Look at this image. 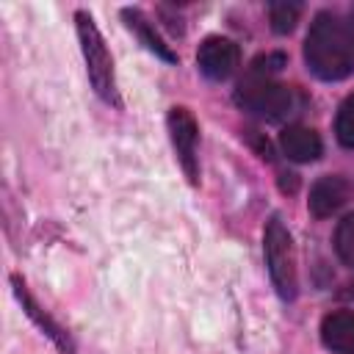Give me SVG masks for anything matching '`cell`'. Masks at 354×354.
I'll return each mask as SVG.
<instances>
[{
	"instance_id": "obj_1",
	"label": "cell",
	"mask_w": 354,
	"mask_h": 354,
	"mask_svg": "<svg viewBox=\"0 0 354 354\" xmlns=\"http://www.w3.org/2000/svg\"><path fill=\"white\" fill-rule=\"evenodd\" d=\"M304 61L321 80H343L354 72V25L321 11L304 39Z\"/></svg>"
},
{
	"instance_id": "obj_2",
	"label": "cell",
	"mask_w": 354,
	"mask_h": 354,
	"mask_svg": "<svg viewBox=\"0 0 354 354\" xmlns=\"http://www.w3.org/2000/svg\"><path fill=\"white\" fill-rule=\"evenodd\" d=\"M77 22V41H80V53L86 61V72L88 80L94 86V91L100 94V100H105L108 105L119 108V91H116V75H113V58L105 47V39L100 33V28L94 25V19L86 11L75 14Z\"/></svg>"
},
{
	"instance_id": "obj_3",
	"label": "cell",
	"mask_w": 354,
	"mask_h": 354,
	"mask_svg": "<svg viewBox=\"0 0 354 354\" xmlns=\"http://www.w3.org/2000/svg\"><path fill=\"white\" fill-rule=\"evenodd\" d=\"M263 252H266V266L271 274V282L279 293V299L293 301L299 293V271H296V249L293 238L285 230V224L274 216L266 224L263 232Z\"/></svg>"
},
{
	"instance_id": "obj_4",
	"label": "cell",
	"mask_w": 354,
	"mask_h": 354,
	"mask_svg": "<svg viewBox=\"0 0 354 354\" xmlns=\"http://www.w3.org/2000/svg\"><path fill=\"white\" fill-rule=\"evenodd\" d=\"M235 102L249 111V113H257L268 122H282L288 113H293L296 108V94L290 86H282V83H271V80H252V83H243L235 94Z\"/></svg>"
},
{
	"instance_id": "obj_5",
	"label": "cell",
	"mask_w": 354,
	"mask_h": 354,
	"mask_svg": "<svg viewBox=\"0 0 354 354\" xmlns=\"http://www.w3.org/2000/svg\"><path fill=\"white\" fill-rule=\"evenodd\" d=\"M166 124H169V136H171L177 160H180L185 177L196 185V183H199V160H196V138H199V127H196V119L191 116L188 108H180V105H177V108L169 111Z\"/></svg>"
},
{
	"instance_id": "obj_6",
	"label": "cell",
	"mask_w": 354,
	"mask_h": 354,
	"mask_svg": "<svg viewBox=\"0 0 354 354\" xmlns=\"http://www.w3.org/2000/svg\"><path fill=\"white\" fill-rule=\"evenodd\" d=\"M238 61H241L238 44L227 36H207L196 53L199 72L210 80H227L238 69Z\"/></svg>"
},
{
	"instance_id": "obj_7",
	"label": "cell",
	"mask_w": 354,
	"mask_h": 354,
	"mask_svg": "<svg viewBox=\"0 0 354 354\" xmlns=\"http://www.w3.org/2000/svg\"><path fill=\"white\" fill-rule=\"evenodd\" d=\"M351 196V185L348 180H343L340 174H326L321 180H315V185L310 188V213L318 218H326L332 213H337Z\"/></svg>"
},
{
	"instance_id": "obj_8",
	"label": "cell",
	"mask_w": 354,
	"mask_h": 354,
	"mask_svg": "<svg viewBox=\"0 0 354 354\" xmlns=\"http://www.w3.org/2000/svg\"><path fill=\"white\" fill-rule=\"evenodd\" d=\"M279 144H282V152H285L290 160H296V163L318 160V158H321V149H324L318 133L310 130V127H301V124L285 127L282 136H279Z\"/></svg>"
},
{
	"instance_id": "obj_9",
	"label": "cell",
	"mask_w": 354,
	"mask_h": 354,
	"mask_svg": "<svg viewBox=\"0 0 354 354\" xmlns=\"http://www.w3.org/2000/svg\"><path fill=\"white\" fill-rule=\"evenodd\" d=\"M321 340L329 351L354 354V313L337 310L321 321Z\"/></svg>"
},
{
	"instance_id": "obj_10",
	"label": "cell",
	"mask_w": 354,
	"mask_h": 354,
	"mask_svg": "<svg viewBox=\"0 0 354 354\" xmlns=\"http://www.w3.org/2000/svg\"><path fill=\"white\" fill-rule=\"evenodd\" d=\"M122 17H124L127 28L141 39V44H144L149 53H155L158 58H163V61H169V64H174V61H177V55L171 53V47L158 36V30L152 28V22H149L141 11H136V8H124V11H122Z\"/></svg>"
},
{
	"instance_id": "obj_11",
	"label": "cell",
	"mask_w": 354,
	"mask_h": 354,
	"mask_svg": "<svg viewBox=\"0 0 354 354\" xmlns=\"http://www.w3.org/2000/svg\"><path fill=\"white\" fill-rule=\"evenodd\" d=\"M11 285H14V293H17L19 304L25 307V313H28V315H30V318H33V321H36V324H39V326H41V329H44V332H47V335H50V337H53V340L61 346V351H64V354H72L69 337H66V335H64V332H61V329H58V326H55V324H53V321H50V318L41 313V310H39V304L30 299V293L25 290V285H22L17 277L11 279Z\"/></svg>"
},
{
	"instance_id": "obj_12",
	"label": "cell",
	"mask_w": 354,
	"mask_h": 354,
	"mask_svg": "<svg viewBox=\"0 0 354 354\" xmlns=\"http://www.w3.org/2000/svg\"><path fill=\"white\" fill-rule=\"evenodd\" d=\"M299 17H301V3L279 0V3H271L268 6V19H271V28L277 33H290L296 28Z\"/></svg>"
},
{
	"instance_id": "obj_13",
	"label": "cell",
	"mask_w": 354,
	"mask_h": 354,
	"mask_svg": "<svg viewBox=\"0 0 354 354\" xmlns=\"http://www.w3.org/2000/svg\"><path fill=\"white\" fill-rule=\"evenodd\" d=\"M335 136L343 147L354 149V91L340 102L337 119H335Z\"/></svg>"
},
{
	"instance_id": "obj_14",
	"label": "cell",
	"mask_w": 354,
	"mask_h": 354,
	"mask_svg": "<svg viewBox=\"0 0 354 354\" xmlns=\"http://www.w3.org/2000/svg\"><path fill=\"white\" fill-rule=\"evenodd\" d=\"M335 249H337V257L354 268V213H348L337 230H335Z\"/></svg>"
},
{
	"instance_id": "obj_15",
	"label": "cell",
	"mask_w": 354,
	"mask_h": 354,
	"mask_svg": "<svg viewBox=\"0 0 354 354\" xmlns=\"http://www.w3.org/2000/svg\"><path fill=\"white\" fill-rule=\"evenodd\" d=\"M282 66H285V55H282V53L260 55V58L252 64V77H257V80H268V75L279 72Z\"/></svg>"
},
{
	"instance_id": "obj_16",
	"label": "cell",
	"mask_w": 354,
	"mask_h": 354,
	"mask_svg": "<svg viewBox=\"0 0 354 354\" xmlns=\"http://www.w3.org/2000/svg\"><path fill=\"white\" fill-rule=\"evenodd\" d=\"M351 25H354V22H351Z\"/></svg>"
}]
</instances>
